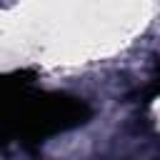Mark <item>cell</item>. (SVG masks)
<instances>
[{"mask_svg": "<svg viewBox=\"0 0 160 160\" xmlns=\"http://www.w3.org/2000/svg\"><path fill=\"white\" fill-rule=\"evenodd\" d=\"M150 92H160V68H158V75H155V80H152V90Z\"/></svg>", "mask_w": 160, "mask_h": 160, "instance_id": "1", "label": "cell"}]
</instances>
